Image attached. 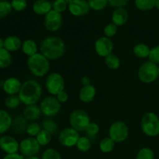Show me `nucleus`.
Listing matches in <instances>:
<instances>
[{"label": "nucleus", "mask_w": 159, "mask_h": 159, "mask_svg": "<svg viewBox=\"0 0 159 159\" xmlns=\"http://www.w3.org/2000/svg\"><path fill=\"white\" fill-rule=\"evenodd\" d=\"M66 45L61 38L54 36L46 37L40 44V51L49 61L57 60L63 57Z\"/></svg>", "instance_id": "obj_1"}, {"label": "nucleus", "mask_w": 159, "mask_h": 159, "mask_svg": "<svg viewBox=\"0 0 159 159\" xmlns=\"http://www.w3.org/2000/svg\"><path fill=\"white\" fill-rule=\"evenodd\" d=\"M18 96L24 105H36L42 96L41 85L34 79L26 80L22 85Z\"/></svg>", "instance_id": "obj_2"}, {"label": "nucleus", "mask_w": 159, "mask_h": 159, "mask_svg": "<svg viewBox=\"0 0 159 159\" xmlns=\"http://www.w3.org/2000/svg\"><path fill=\"white\" fill-rule=\"evenodd\" d=\"M27 67L29 71L36 77L46 75L50 70V61L41 53H37L27 59Z\"/></svg>", "instance_id": "obj_3"}, {"label": "nucleus", "mask_w": 159, "mask_h": 159, "mask_svg": "<svg viewBox=\"0 0 159 159\" xmlns=\"http://www.w3.org/2000/svg\"><path fill=\"white\" fill-rule=\"evenodd\" d=\"M141 127L146 136L157 137L159 135V117L153 112H148L141 118Z\"/></svg>", "instance_id": "obj_4"}, {"label": "nucleus", "mask_w": 159, "mask_h": 159, "mask_svg": "<svg viewBox=\"0 0 159 159\" xmlns=\"http://www.w3.org/2000/svg\"><path fill=\"white\" fill-rule=\"evenodd\" d=\"M138 76L143 83H152L158 78V65L150 61L144 62L138 69Z\"/></svg>", "instance_id": "obj_5"}, {"label": "nucleus", "mask_w": 159, "mask_h": 159, "mask_svg": "<svg viewBox=\"0 0 159 159\" xmlns=\"http://www.w3.org/2000/svg\"><path fill=\"white\" fill-rule=\"evenodd\" d=\"M70 126L79 132L85 131L89 124L91 123L89 115L82 109L73 110L69 116Z\"/></svg>", "instance_id": "obj_6"}, {"label": "nucleus", "mask_w": 159, "mask_h": 159, "mask_svg": "<svg viewBox=\"0 0 159 159\" xmlns=\"http://www.w3.org/2000/svg\"><path fill=\"white\" fill-rule=\"evenodd\" d=\"M109 137L115 143H122L129 136L128 126L124 121L117 120L113 122L109 128Z\"/></svg>", "instance_id": "obj_7"}, {"label": "nucleus", "mask_w": 159, "mask_h": 159, "mask_svg": "<svg viewBox=\"0 0 159 159\" xmlns=\"http://www.w3.org/2000/svg\"><path fill=\"white\" fill-rule=\"evenodd\" d=\"M47 90L51 96H56L65 90V82L63 76L57 72H53L48 76L45 82Z\"/></svg>", "instance_id": "obj_8"}, {"label": "nucleus", "mask_w": 159, "mask_h": 159, "mask_svg": "<svg viewBox=\"0 0 159 159\" xmlns=\"http://www.w3.org/2000/svg\"><path fill=\"white\" fill-rule=\"evenodd\" d=\"M61 103L57 100L56 96H51L44 98L40 105L42 114L48 118L57 116L61 111Z\"/></svg>", "instance_id": "obj_9"}, {"label": "nucleus", "mask_w": 159, "mask_h": 159, "mask_svg": "<svg viewBox=\"0 0 159 159\" xmlns=\"http://www.w3.org/2000/svg\"><path fill=\"white\" fill-rule=\"evenodd\" d=\"M40 147L41 146L39 144L36 138L29 137L22 140L21 142L20 143L19 152L24 158L36 156L40 152Z\"/></svg>", "instance_id": "obj_10"}, {"label": "nucleus", "mask_w": 159, "mask_h": 159, "mask_svg": "<svg viewBox=\"0 0 159 159\" xmlns=\"http://www.w3.org/2000/svg\"><path fill=\"white\" fill-rule=\"evenodd\" d=\"M80 137L79 132L74 128L71 127H65L59 134L58 141L63 147L72 148L76 146Z\"/></svg>", "instance_id": "obj_11"}, {"label": "nucleus", "mask_w": 159, "mask_h": 159, "mask_svg": "<svg viewBox=\"0 0 159 159\" xmlns=\"http://www.w3.org/2000/svg\"><path fill=\"white\" fill-rule=\"evenodd\" d=\"M63 23L61 13L56 12L54 9L48 12L44 16V26L51 32H57L61 28Z\"/></svg>", "instance_id": "obj_12"}, {"label": "nucleus", "mask_w": 159, "mask_h": 159, "mask_svg": "<svg viewBox=\"0 0 159 159\" xmlns=\"http://www.w3.org/2000/svg\"><path fill=\"white\" fill-rule=\"evenodd\" d=\"M95 51L99 57L105 58L112 54L113 50V43L111 38L107 37H101L95 42Z\"/></svg>", "instance_id": "obj_13"}, {"label": "nucleus", "mask_w": 159, "mask_h": 159, "mask_svg": "<svg viewBox=\"0 0 159 159\" xmlns=\"http://www.w3.org/2000/svg\"><path fill=\"white\" fill-rule=\"evenodd\" d=\"M68 4V10L74 16H83L89 13L90 9L86 0H66Z\"/></svg>", "instance_id": "obj_14"}, {"label": "nucleus", "mask_w": 159, "mask_h": 159, "mask_svg": "<svg viewBox=\"0 0 159 159\" xmlns=\"http://www.w3.org/2000/svg\"><path fill=\"white\" fill-rule=\"evenodd\" d=\"M0 148L6 155L18 153L20 150V143L15 138L9 135H4L0 139Z\"/></svg>", "instance_id": "obj_15"}, {"label": "nucleus", "mask_w": 159, "mask_h": 159, "mask_svg": "<svg viewBox=\"0 0 159 159\" xmlns=\"http://www.w3.org/2000/svg\"><path fill=\"white\" fill-rule=\"evenodd\" d=\"M23 83L17 78L10 77L6 79L3 82L2 89L8 96H16L18 95Z\"/></svg>", "instance_id": "obj_16"}, {"label": "nucleus", "mask_w": 159, "mask_h": 159, "mask_svg": "<svg viewBox=\"0 0 159 159\" xmlns=\"http://www.w3.org/2000/svg\"><path fill=\"white\" fill-rule=\"evenodd\" d=\"M129 18V14L127 9L124 8H116L112 14V23L117 26H124L126 24Z\"/></svg>", "instance_id": "obj_17"}, {"label": "nucleus", "mask_w": 159, "mask_h": 159, "mask_svg": "<svg viewBox=\"0 0 159 159\" xmlns=\"http://www.w3.org/2000/svg\"><path fill=\"white\" fill-rule=\"evenodd\" d=\"M52 9V3L48 0H36L33 4V11L39 16H46Z\"/></svg>", "instance_id": "obj_18"}, {"label": "nucleus", "mask_w": 159, "mask_h": 159, "mask_svg": "<svg viewBox=\"0 0 159 159\" xmlns=\"http://www.w3.org/2000/svg\"><path fill=\"white\" fill-rule=\"evenodd\" d=\"M96 95V89L94 85H89L82 86L79 93V98L82 102L89 103L93 101Z\"/></svg>", "instance_id": "obj_19"}, {"label": "nucleus", "mask_w": 159, "mask_h": 159, "mask_svg": "<svg viewBox=\"0 0 159 159\" xmlns=\"http://www.w3.org/2000/svg\"><path fill=\"white\" fill-rule=\"evenodd\" d=\"M22 40L20 37L15 35L8 36L4 39V48L9 52H15L21 49Z\"/></svg>", "instance_id": "obj_20"}, {"label": "nucleus", "mask_w": 159, "mask_h": 159, "mask_svg": "<svg viewBox=\"0 0 159 159\" xmlns=\"http://www.w3.org/2000/svg\"><path fill=\"white\" fill-rule=\"evenodd\" d=\"M42 114L40 107L37 105L26 106L25 109L23 110V116L27 120L35 121L40 117Z\"/></svg>", "instance_id": "obj_21"}, {"label": "nucleus", "mask_w": 159, "mask_h": 159, "mask_svg": "<svg viewBox=\"0 0 159 159\" xmlns=\"http://www.w3.org/2000/svg\"><path fill=\"white\" fill-rule=\"evenodd\" d=\"M12 118L7 111L0 109V134L6 133L12 126Z\"/></svg>", "instance_id": "obj_22"}, {"label": "nucleus", "mask_w": 159, "mask_h": 159, "mask_svg": "<svg viewBox=\"0 0 159 159\" xmlns=\"http://www.w3.org/2000/svg\"><path fill=\"white\" fill-rule=\"evenodd\" d=\"M21 50L25 55L27 56L28 57L34 55L37 53H38V46L37 43H36L35 40L32 39H27L24 40L22 43Z\"/></svg>", "instance_id": "obj_23"}, {"label": "nucleus", "mask_w": 159, "mask_h": 159, "mask_svg": "<svg viewBox=\"0 0 159 159\" xmlns=\"http://www.w3.org/2000/svg\"><path fill=\"white\" fill-rule=\"evenodd\" d=\"M151 48L148 45L144 43H139L135 45L133 48V53L137 57L139 58H146L148 57L150 54Z\"/></svg>", "instance_id": "obj_24"}, {"label": "nucleus", "mask_w": 159, "mask_h": 159, "mask_svg": "<svg viewBox=\"0 0 159 159\" xmlns=\"http://www.w3.org/2000/svg\"><path fill=\"white\" fill-rule=\"evenodd\" d=\"M12 63V55L11 52L5 48L0 49V68L4 69L8 68Z\"/></svg>", "instance_id": "obj_25"}, {"label": "nucleus", "mask_w": 159, "mask_h": 159, "mask_svg": "<svg viewBox=\"0 0 159 159\" xmlns=\"http://www.w3.org/2000/svg\"><path fill=\"white\" fill-rule=\"evenodd\" d=\"M115 144H116V143H115L110 137L105 138L99 142V150H100L102 153H110V152H113V149H114Z\"/></svg>", "instance_id": "obj_26"}, {"label": "nucleus", "mask_w": 159, "mask_h": 159, "mask_svg": "<svg viewBox=\"0 0 159 159\" xmlns=\"http://www.w3.org/2000/svg\"><path fill=\"white\" fill-rule=\"evenodd\" d=\"M92 141L90 138L87 136H82L79 138L76 148L81 152H87L91 149Z\"/></svg>", "instance_id": "obj_27"}, {"label": "nucleus", "mask_w": 159, "mask_h": 159, "mask_svg": "<svg viewBox=\"0 0 159 159\" xmlns=\"http://www.w3.org/2000/svg\"><path fill=\"white\" fill-rule=\"evenodd\" d=\"M156 0H135L134 3L136 7L141 11H149L152 10L155 7Z\"/></svg>", "instance_id": "obj_28"}, {"label": "nucleus", "mask_w": 159, "mask_h": 159, "mask_svg": "<svg viewBox=\"0 0 159 159\" xmlns=\"http://www.w3.org/2000/svg\"><path fill=\"white\" fill-rule=\"evenodd\" d=\"M105 64L110 69L116 70L120 66V59L116 54L112 53L105 57Z\"/></svg>", "instance_id": "obj_29"}, {"label": "nucleus", "mask_w": 159, "mask_h": 159, "mask_svg": "<svg viewBox=\"0 0 159 159\" xmlns=\"http://www.w3.org/2000/svg\"><path fill=\"white\" fill-rule=\"evenodd\" d=\"M51 135L52 134L51 133L42 129L40 133L36 137V139L38 141L39 144L40 146H47L51 141V139H52V136Z\"/></svg>", "instance_id": "obj_30"}, {"label": "nucleus", "mask_w": 159, "mask_h": 159, "mask_svg": "<svg viewBox=\"0 0 159 159\" xmlns=\"http://www.w3.org/2000/svg\"><path fill=\"white\" fill-rule=\"evenodd\" d=\"M42 129L53 134L58 130V124L54 120L48 118V119L44 120L42 123Z\"/></svg>", "instance_id": "obj_31"}, {"label": "nucleus", "mask_w": 159, "mask_h": 159, "mask_svg": "<svg viewBox=\"0 0 159 159\" xmlns=\"http://www.w3.org/2000/svg\"><path fill=\"white\" fill-rule=\"evenodd\" d=\"M14 128L18 133H23L26 131V127H27V120L24 116H18L15 120L12 122Z\"/></svg>", "instance_id": "obj_32"}, {"label": "nucleus", "mask_w": 159, "mask_h": 159, "mask_svg": "<svg viewBox=\"0 0 159 159\" xmlns=\"http://www.w3.org/2000/svg\"><path fill=\"white\" fill-rule=\"evenodd\" d=\"M41 130L42 126H40V124L37 122H32L30 123V124H28L27 127H26V133L30 137L36 138Z\"/></svg>", "instance_id": "obj_33"}, {"label": "nucleus", "mask_w": 159, "mask_h": 159, "mask_svg": "<svg viewBox=\"0 0 159 159\" xmlns=\"http://www.w3.org/2000/svg\"><path fill=\"white\" fill-rule=\"evenodd\" d=\"M90 9L95 11H101L107 7L108 0H87Z\"/></svg>", "instance_id": "obj_34"}, {"label": "nucleus", "mask_w": 159, "mask_h": 159, "mask_svg": "<svg viewBox=\"0 0 159 159\" xmlns=\"http://www.w3.org/2000/svg\"><path fill=\"white\" fill-rule=\"evenodd\" d=\"M21 103L20 98L17 95L16 96H8L5 100V105L7 108L13 110V109L17 108Z\"/></svg>", "instance_id": "obj_35"}, {"label": "nucleus", "mask_w": 159, "mask_h": 159, "mask_svg": "<svg viewBox=\"0 0 159 159\" xmlns=\"http://www.w3.org/2000/svg\"><path fill=\"white\" fill-rule=\"evenodd\" d=\"M12 8L11 6V2L5 1V0L0 1V20L9 15L10 12H12Z\"/></svg>", "instance_id": "obj_36"}, {"label": "nucleus", "mask_w": 159, "mask_h": 159, "mask_svg": "<svg viewBox=\"0 0 159 159\" xmlns=\"http://www.w3.org/2000/svg\"><path fill=\"white\" fill-rule=\"evenodd\" d=\"M136 159H155V154L149 148H142L138 151Z\"/></svg>", "instance_id": "obj_37"}, {"label": "nucleus", "mask_w": 159, "mask_h": 159, "mask_svg": "<svg viewBox=\"0 0 159 159\" xmlns=\"http://www.w3.org/2000/svg\"><path fill=\"white\" fill-rule=\"evenodd\" d=\"M68 8L66 0H54L52 3V9L59 13H62Z\"/></svg>", "instance_id": "obj_38"}, {"label": "nucleus", "mask_w": 159, "mask_h": 159, "mask_svg": "<svg viewBox=\"0 0 159 159\" xmlns=\"http://www.w3.org/2000/svg\"><path fill=\"white\" fill-rule=\"evenodd\" d=\"M41 159H62L61 155L54 148H47L43 152Z\"/></svg>", "instance_id": "obj_39"}, {"label": "nucleus", "mask_w": 159, "mask_h": 159, "mask_svg": "<svg viewBox=\"0 0 159 159\" xmlns=\"http://www.w3.org/2000/svg\"><path fill=\"white\" fill-rule=\"evenodd\" d=\"M85 131L86 133L87 137H89V138H93V137H96L99 134V127L96 123L91 122L89 124L88 127H86Z\"/></svg>", "instance_id": "obj_40"}, {"label": "nucleus", "mask_w": 159, "mask_h": 159, "mask_svg": "<svg viewBox=\"0 0 159 159\" xmlns=\"http://www.w3.org/2000/svg\"><path fill=\"white\" fill-rule=\"evenodd\" d=\"M118 30V26H116L115 24L112 23H109L107 26L104 27L103 33L105 37H109V38H112L113 37H114L116 34Z\"/></svg>", "instance_id": "obj_41"}, {"label": "nucleus", "mask_w": 159, "mask_h": 159, "mask_svg": "<svg viewBox=\"0 0 159 159\" xmlns=\"http://www.w3.org/2000/svg\"><path fill=\"white\" fill-rule=\"evenodd\" d=\"M11 6L14 10L17 12H22L27 7V1L26 0H12Z\"/></svg>", "instance_id": "obj_42"}, {"label": "nucleus", "mask_w": 159, "mask_h": 159, "mask_svg": "<svg viewBox=\"0 0 159 159\" xmlns=\"http://www.w3.org/2000/svg\"><path fill=\"white\" fill-rule=\"evenodd\" d=\"M148 59L150 61L159 65V45L151 48Z\"/></svg>", "instance_id": "obj_43"}, {"label": "nucleus", "mask_w": 159, "mask_h": 159, "mask_svg": "<svg viewBox=\"0 0 159 159\" xmlns=\"http://www.w3.org/2000/svg\"><path fill=\"white\" fill-rule=\"evenodd\" d=\"M130 0H108V4L114 8H124Z\"/></svg>", "instance_id": "obj_44"}, {"label": "nucleus", "mask_w": 159, "mask_h": 159, "mask_svg": "<svg viewBox=\"0 0 159 159\" xmlns=\"http://www.w3.org/2000/svg\"><path fill=\"white\" fill-rule=\"evenodd\" d=\"M56 98L57 99V100L61 102V103H65L68 100V95L65 90L61 91V93H59L56 96Z\"/></svg>", "instance_id": "obj_45"}, {"label": "nucleus", "mask_w": 159, "mask_h": 159, "mask_svg": "<svg viewBox=\"0 0 159 159\" xmlns=\"http://www.w3.org/2000/svg\"><path fill=\"white\" fill-rule=\"evenodd\" d=\"M3 159H24V157L19 153L10 154V155H6L3 158Z\"/></svg>", "instance_id": "obj_46"}, {"label": "nucleus", "mask_w": 159, "mask_h": 159, "mask_svg": "<svg viewBox=\"0 0 159 159\" xmlns=\"http://www.w3.org/2000/svg\"><path fill=\"white\" fill-rule=\"evenodd\" d=\"M81 83L83 86H86V85H92L91 84V79L88 76H83V77L81 79Z\"/></svg>", "instance_id": "obj_47"}, {"label": "nucleus", "mask_w": 159, "mask_h": 159, "mask_svg": "<svg viewBox=\"0 0 159 159\" xmlns=\"http://www.w3.org/2000/svg\"><path fill=\"white\" fill-rule=\"evenodd\" d=\"M4 48V40L0 37V49Z\"/></svg>", "instance_id": "obj_48"}, {"label": "nucleus", "mask_w": 159, "mask_h": 159, "mask_svg": "<svg viewBox=\"0 0 159 159\" xmlns=\"http://www.w3.org/2000/svg\"><path fill=\"white\" fill-rule=\"evenodd\" d=\"M24 159H41L36 155V156H31V157H26V158H24Z\"/></svg>", "instance_id": "obj_49"}, {"label": "nucleus", "mask_w": 159, "mask_h": 159, "mask_svg": "<svg viewBox=\"0 0 159 159\" xmlns=\"http://www.w3.org/2000/svg\"><path fill=\"white\" fill-rule=\"evenodd\" d=\"M155 7H156L158 9H159V0H156V2H155Z\"/></svg>", "instance_id": "obj_50"}, {"label": "nucleus", "mask_w": 159, "mask_h": 159, "mask_svg": "<svg viewBox=\"0 0 159 159\" xmlns=\"http://www.w3.org/2000/svg\"><path fill=\"white\" fill-rule=\"evenodd\" d=\"M158 77H159V65H158Z\"/></svg>", "instance_id": "obj_51"}, {"label": "nucleus", "mask_w": 159, "mask_h": 159, "mask_svg": "<svg viewBox=\"0 0 159 159\" xmlns=\"http://www.w3.org/2000/svg\"><path fill=\"white\" fill-rule=\"evenodd\" d=\"M1 137H2V136H1V134H0V139H1Z\"/></svg>", "instance_id": "obj_52"}, {"label": "nucleus", "mask_w": 159, "mask_h": 159, "mask_svg": "<svg viewBox=\"0 0 159 159\" xmlns=\"http://www.w3.org/2000/svg\"><path fill=\"white\" fill-rule=\"evenodd\" d=\"M0 1H2V0H0Z\"/></svg>", "instance_id": "obj_53"}]
</instances>
